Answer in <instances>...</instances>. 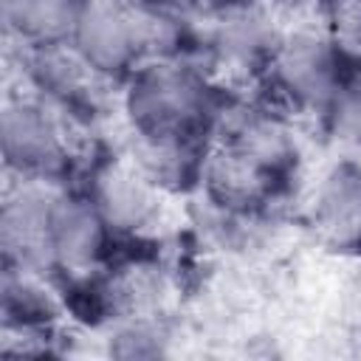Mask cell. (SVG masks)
Listing matches in <instances>:
<instances>
[{
  "mask_svg": "<svg viewBox=\"0 0 361 361\" xmlns=\"http://www.w3.org/2000/svg\"><path fill=\"white\" fill-rule=\"evenodd\" d=\"M127 104L144 138H189L206 116V85L189 68L155 62L135 73Z\"/></svg>",
  "mask_w": 361,
  "mask_h": 361,
  "instance_id": "1",
  "label": "cell"
},
{
  "mask_svg": "<svg viewBox=\"0 0 361 361\" xmlns=\"http://www.w3.org/2000/svg\"><path fill=\"white\" fill-rule=\"evenodd\" d=\"M3 152L20 175H54L71 161L68 127L39 102H11L3 113Z\"/></svg>",
  "mask_w": 361,
  "mask_h": 361,
  "instance_id": "2",
  "label": "cell"
},
{
  "mask_svg": "<svg viewBox=\"0 0 361 361\" xmlns=\"http://www.w3.org/2000/svg\"><path fill=\"white\" fill-rule=\"evenodd\" d=\"M341 51L333 39L316 34H293L271 54L279 90L299 104H330L341 87Z\"/></svg>",
  "mask_w": 361,
  "mask_h": 361,
  "instance_id": "3",
  "label": "cell"
},
{
  "mask_svg": "<svg viewBox=\"0 0 361 361\" xmlns=\"http://www.w3.org/2000/svg\"><path fill=\"white\" fill-rule=\"evenodd\" d=\"M110 231L113 228L90 197H56L48 240L51 268L73 276L90 274L107 251Z\"/></svg>",
  "mask_w": 361,
  "mask_h": 361,
  "instance_id": "4",
  "label": "cell"
},
{
  "mask_svg": "<svg viewBox=\"0 0 361 361\" xmlns=\"http://www.w3.org/2000/svg\"><path fill=\"white\" fill-rule=\"evenodd\" d=\"M313 228L336 251H361V169L336 166L313 200Z\"/></svg>",
  "mask_w": 361,
  "mask_h": 361,
  "instance_id": "5",
  "label": "cell"
},
{
  "mask_svg": "<svg viewBox=\"0 0 361 361\" xmlns=\"http://www.w3.org/2000/svg\"><path fill=\"white\" fill-rule=\"evenodd\" d=\"M56 197H45L37 189H20L3 206V243L6 257L14 265L45 268L51 265V212Z\"/></svg>",
  "mask_w": 361,
  "mask_h": 361,
  "instance_id": "6",
  "label": "cell"
},
{
  "mask_svg": "<svg viewBox=\"0 0 361 361\" xmlns=\"http://www.w3.org/2000/svg\"><path fill=\"white\" fill-rule=\"evenodd\" d=\"M90 200L107 220L113 231H135L149 223L155 214V195L149 186L147 172L127 166V164H110L96 175Z\"/></svg>",
  "mask_w": 361,
  "mask_h": 361,
  "instance_id": "7",
  "label": "cell"
},
{
  "mask_svg": "<svg viewBox=\"0 0 361 361\" xmlns=\"http://www.w3.org/2000/svg\"><path fill=\"white\" fill-rule=\"evenodd\" d=\"M276 178H279L276 172L265 169L262 164L228 147L226 141L209 155L206 164V183L212 195L231 209H248L271 197Z\"/></svg>",
  "mask_w": 361,
  "mask_h": 361,
  "instance_id": "8",
  "label": "cell"
},
{
  "mask_svg": "<svg viewBox=\"0 0 361 361\" xmlns=\"http://www.w3.org/2000/svg\"><path fill=\"white\" fill-rule=\"evenodd\" d=\"M82 0H3L8 28L31 48L68 42L76 28Z\"/></svg>",
  "mask_w": 361,
  "mask_h": 361,
  "instance_id": "9",
  "label": "cell"
},
{
  "mask_svg": "<svg viewBox=\"0 0 361 361\" xmlns=\"http://www.w3.org/2000/svg\"><path fill=\"white\" fill-rule=\"evenodd\" d=\"M330 39L341 56L361 59V0H327Z\"/></svg>",
  "mask_w": 361,
  "mask_h": 361,
  "instance_id": "10",
  "label": "cell"
}]
</instances>
